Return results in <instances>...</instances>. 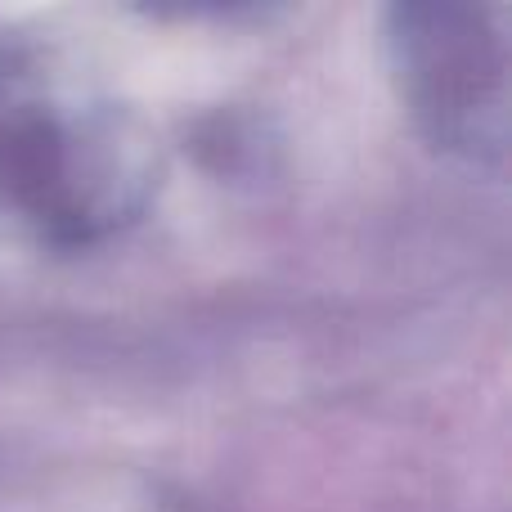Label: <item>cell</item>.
<instances>
[{"mask_svg": "<svg viewBox=\"0 0 512 512\" xmlns=\"http://www.w3.org/2000/svg\"><path fill=\"white\" fill-rule=\"evenodd\" d=\"M495 9L400 5L391 9V54L414 117L436 144L468 158L504 153V36Z\"/></svg>", "mask_w": 512, "mask_h": 512, "instance_id": "cell-1", "label": "cell"}, {"mask_svg": "<svg viewBox=\"0 0 512 512\" xmlns=\"http://www.w3.org/2000/svg\"><path fill=\"white\" fill-rule=\"evenodd\" d=\"M0 203L45 221L54 239L81 243L99 225L81 198L72 135L9 81H0Z\"/></svg>", "mask_w": 512, "mask_h": 512, "instance_id": "cell-2", "label": "cell"}]
</instances>
